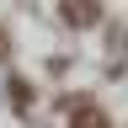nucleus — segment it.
Masks as SVG:
<instances>
[{
	"instance_id": "f257e3e1",
	"label": "nucleus",
	"mask_w": 128,
	"mask_h": 128,
	"mask_svg": "<svg viewBox=\"0 0 128 128\" xmlns=\"http://www.w3.org/2000/svg\"><path fill=\"white\" fill-rule=\"evenodd\" d=\"M70 128H112V123H107V112H96L91 102H80V107L70 112Z\"/></svg>"
},
{
	"instance_id": "f03ea898",
	"label": "nucleus",
	"mask_w": 128,
	"mask_h": 128,
	"mask_svg": "<svg viewBox=\"0 0 128 128\" xmlns=\"http://www.w3.org/2000/svg\"><path fill=\"white\" fill-rule=\"evenodd\" d=\"M64 22H80V27H91V22H102V6H59Z\"/></svg>"
},
{
	"instance_id": "7ed1b4c3",
	"label": "nucleus",
	"mask_w": 128,
	"mask_h": 128,
	"mask_svg": "<svg viewBox=\"0 0 128 128\" xmlns=\"http://www.w3.org/2000/svg\"><path fill=\"white\" fill-rule=\"evenodd\" d=\"M0 54H6V32H0Z\"/></svg>"
}]
</instances>
